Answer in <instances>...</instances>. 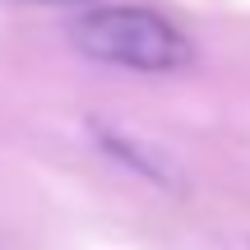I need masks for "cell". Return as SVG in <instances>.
<instances>
[{"instance_id": "1", "label": "cell", "mask_w": 250, "mask_h": 250, "mask_svg": "<svg viewBox=\"0 0 250 250\" xmlns=\"http://www.w3.org/2000/svg\"><path fill=\"white\" fill-rule=\"evenodd\" d=\"M70 42L79 56L116 70L171 74L195 61V42L171 19L144 5H98L70 19Z\"/></svg>"}, {"instance_id": "2", "label": "cell", "mask_w": 250, "mask_h": 250, "mask_svg": "<svg viewBox=\"0 0 250 250\" xmlns=\"http://www.w3.org/2000/svg\"><path fill=\"white\" fill-rule=\"evenodd\" d=\"M93 139H98V148L107 153V158H116L121 167L139 171L144 181H153V186L162 190H186V167L176 162V153H167L158 139H148V134H134L125 130V125H93Z\"/></svg>"}, {"instance_id": "3", "label": "cell", "mask_w": 250, "mask_h": 250, "mask_svg": "<svg viewBox=\"0 0 250 250\" xmlns=\"http://www.w3.org/2000/svg\"><path fill=\"white\" fill-rule=\"evenodd\" d=\"M46 5H83V0H46Z\"/></svg>"}]
</instances>
